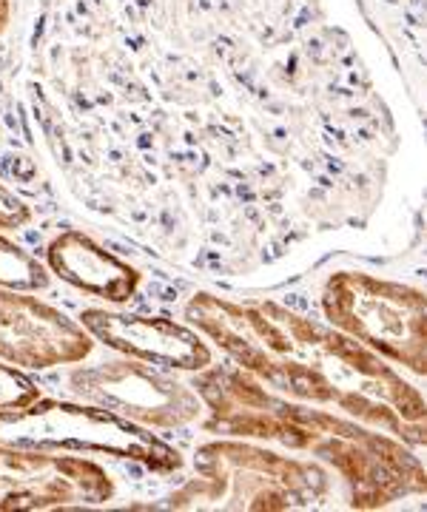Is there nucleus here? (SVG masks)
Masks as SVG:
<instances>
[{
    "label": "nucleus",
    "mask_w": 427,
    "mask_h": 512,
    "mask_svg": "<svg viewBox=\"0 0 427 512\" xmlns=\"http://www.w3.org/2000/svg\"><path fill=\"white\" fill-rule=\"evenodd\" d=\"M191 387L208 407L205 433L277 441L288 450L311 453L314 461L328 464L331 473L348 484L353 510H379L402 495L427 490L425 464L402 439L345 413L291 402L234 362H211L197 370Z\"/></svg>",
    "instance_id": "obj_2"
},
{
    "label": "nucleus",
    "mask_w": 427,
    "mask_h": 512,
    "mask_svg": "<svg viewBox=\"0 0 427 512\" xmlns=\"http://www.w3.org/2000/svg\"><path fill=\"white\" fill-rule=\"evenodd\" d=\"M186 319L279 396L345 413L408 447H425L427 404L419 387L334 325L274 299L234 302L214 293L191 296Z\"/></svg>",
    "instance_id": "obj_1"
},
{
    "label": "nucleus",
    "mask_w": 427,
    "mask_h": 512,
    "mask_svg": "<svg viewBox=\"0 0 427 512\" xmlns=\"http://www.w3.org/2000/svg\"><path fill=\"white\" fill-rule=\"evenodd\" d=\"M94 350L80 322L26 291L0 288V359L29 370L77 365Z\"/></svg>",
    "instance_id": "obj_8"
},
{
    "label": "nucleus",
    "mask_w": 427,
    "mask_h": 512,
    "mask_svg": "<svg viewBox=\"0 0 427 512\" xmlns=\"http://www.w3.org/2000/svg\"><path fill=\"white\" fill-rule=\"evenodd\" d=\"M49 271L63 282L112 305H126L140 288V271L106 251L83 231H63L46 248Z\"/></svg>",
    "instance_id": "obj_10"
},
{
    "label": "nucleus",
    "mask_w": 427,
    "mask_h": 512,
    "mask_svg": "<svg viewBox=\"0 0 427 512\" xmlns=\"http://www.w3.org/2000/svg\"><path fill=\"white\" fill-rule=\"evenodd\" d=\"M322 313L388 365L427 373L425 291L365 271H336L322 288Z\"/></svg>",
    "instance_id": "obj_5"
},
{
    "label": "nucleus",
    "mask_w": 427,
    "mask_h": 512,
    "mask_svg": "<svg viewBox=\"0 0 427 512\" xmlns=\"http://www.w3.org/2000/svg\"><path fill=\"white\" fill-rule=\"evenodd\" d=\"M29 220H32V208L20 200L15 191H9L6 185L0 183V228L12 231V228L26 225Z\"/></svg>",
    "instance_id": "obj_13"
},
{
    "label": "nucleus",
    "mask_w": 427,
    "mask_h": 512,
    "mask_svg": "<svg viewBox=\"0 0 427 512\" xmlns=\"http://www.w3.org/2000/svg\"><path fill=\"white\" fill-rule=\"evenodd\" d=\"M80 325L94 342L149 365L197 373L214 362V353L197 330L166 316L86 308L80 313Z\"/></svg>",
    "instance_id": "obj_9"
},
{
    "label": "nucleus",
    "mask_w": 427,
    "mask_h": 512,
    "mask_svg": "<svg viewBox=\"0 0 427 512\" xmlns=\"http://www.w3.org/2000/svg\"><path fill=\"white\" fill-rule=\"evenodd\" d=\"M0 444L43 453H100L134 461L154 473H177L186 464L177 447L154 436L143 424L97 404L43 396L26 407L0 410Z\"/></svg>",
    "instance_id": "obj_4"
},
{
    "label": "nucleus",
    "mask_w": 427,
    "mask_h": 512,
    "mask_svg": "<svg viewBox=\"0 0 427 512\" xmlns=\"http://www.w3.org/2000/svg\"><path fill=\"white\" fill-rule=\"evenodd\" d=\"M114 493L112 476L89 458L0 444V512L106 504Z\"/></svg>",
    "instance_id": "obj_7"
},
{
    "label": "nucleus",
    "mask_w": 427,
    "mask_h": 512,
    "mask_svg": "<svg viewBox=\"0 0 427 512\" xmlns=\"http://www.w3.org/2000/svg\"><path fill=\"white\" fill-rule=\"evenodd\" d=\"M331 495V470L248 441H208L194 453V478L168 495L171 510L288 512Z\"/></svg>",
    "instance_id": "obj_3"
},
{
    "label": "nucleus",
    "mask_w": 427,
    "mask_h": 512,
    "mask_svg": "<svg viewBox=\"0 0 427 512\" xmlns=\"http://www.w3.org/2000/svg\"><path fill=\"white\" fill-rule=\"evenodd\" d=\"M52 276L43 268L38 256H32L23 245L0 234V288L9 291H46Z\"/></svg>",
    "instance_id": "obj_11"
},
{
    "label": "nucleus",
    "mask_w": 427,
    "mask_h": 512,
    "mask_svg": "<svg viewBox=\"0 0 427 512\" xmlns=\"http://www.w3.org/2000/svg\"><path fill=\"white\" fill-rule=\"evenodd\" d=\"M9 20H12V3L9 0H0V32L9 26Z\"/></svg>",
    "instance_id": "obj_14"
},
{
    "label": "nucleus",
    "mask_w": 427,
    "mask_h": 512,
    "mask_svg": "<svg viewBox=\"0 0 427 512\" xmlns=\"http://www.w3.org/2000/svg\"><path fill=\"white\" fill-rule=\"evenodd\" d=\"M40 399V387L18 365H0V410L26 407Z\"/></svg>",
    "instance_id": "obj_12"
},
{
    "label": "nucleus",
    "mask_w": 427,
    "mask_h": 512,
    "mask_svg": "<svg viewBox=\"0 0 427 512\" xmlns=\"http://www.w3.org/2000/svg\"><path fill=\"white\" fill-rule=\"evenodd\" d=\"M69 393L80 402L106 407L123 419L149 430H177L203 416L205 404L191 384L168 376L157 365L140 359H112L100 365L75 367Z\"/></svg>",
    "instance_id": "obj_6"
}]
</instances>
